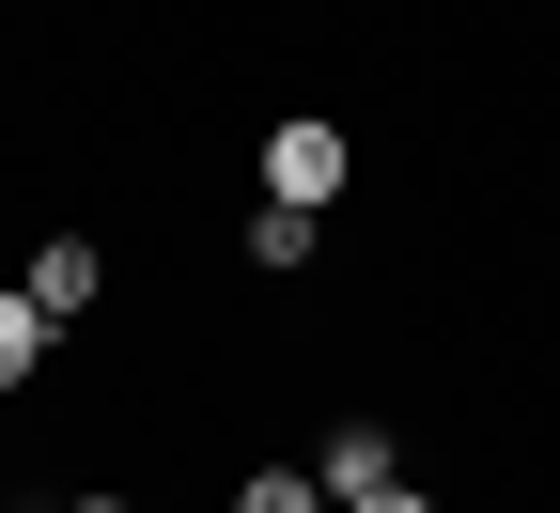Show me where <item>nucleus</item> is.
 <instances>
[{
    "label": "nucleus",
    "mask_w": 560,
    "mask_h": 513,
    "mask_svg": "<svg viewBox=\"0 0 560 513\" xmlns=\"http://www.w3.org/2000/svg\"><path fill=\"white\" fill-rule=\"evenodd\" d=\"M312 482H327V498H389V482H405V452H389V420H342L327 452H312Z\"/></svg>",
    "instance_id": "7ed1b4c3"
},
{
    "label": "nucleus",
    "mask_w": 560,
    "mask_h": 513,
    "mask_svg": "<svg viewBox=\"0 0 560 513\" xmlns=\"http://www.w3.org/2000/svg\"><path fill=\"white\" fill-rule=\"evenodd\" d=\"M32 358H47V312L16 296V280H0V389H32Z\"/></svg>",
    "instance_id": "39448f33"
},
{
    "label": "nucleus",
    "mask_w": 560,
    "mask_h": 513,
    "mask_svg": "<svg viewBox=\"0 0 560 513\" xmlns=\"http://www.w3.org/2000/svg\"><path fill=\"white\" fill-rule=\"evenodd\" d=\"M342 513H436V498H420V482H389V498H342Z\"/></svg>",
    "instance_id": "423d86ee"
},
{
    "label": "nucleus",
    "mask_w": 560,
    "mask_h": 513,
    "mask_svg": "<svg viewBox=\"0 0 560 513\" xmlns=\"http://www.w3.org/2000/svg\"><path fill=\"white\" fill-rule=\"evenodd\" d=\"M62 513H125V498H62Z\"/></svg>",
    "instance_id": "0eeeda50"
},
{
    "label": "nucleus",
    "mask_w": 560,
    "mask_h": 513,
    "mask_svg": "<svg viewBox=\"0 0 560 513\" xmlns=\"http://www.w3.org/2000/svg\"><path fill=\"white\" fill-rule=\"evenodd\" d=\"M16 296H32L47 327H79V312L109 296V265H94V234H47V249H32V280H16Z\"/></svg>",
    "instance_id": "f03ea898"
},
{
    "label": "nucleus",
    "mask_w": 560,
    "mask_h": 513,
    "mask_svg": "<svg viewBox=\"0 0 560 513\" xmlns=\"http://www.w3.org/2000/svg\"><path fill=\"white\" fill-rule=\"evenodd\" d=\"M234 513H342V498H327L312 467H249V482H234Z\"/></svg>",
    "instance_id": "20e7f679"
},
{
    "label": "nucleus",
    "mask_w": 560,
    "mask_h": 513,
    "mask_svg": "<svg viewBox=\"0 0 560 513\" xmlns=\"http://www.w3.org/2000/svg\"><path fill=\"white\" fill-rule=\"evenodd\" d=\"M265 202H296V218H327V202H342V125H327V109L265 125Z\"/></svg>",
    "instance_id": "f257e3e1"
}]
</instances>
